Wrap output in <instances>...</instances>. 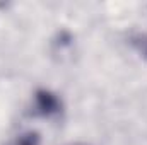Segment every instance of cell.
Masks as SVG:
<instances>
[{"mask_svg":"<svg viewBox=\"0 0 147 145\" xmlns=\"http://www.w3.org/2000/svg\"><path fill=\"white\" fill-rule=\"evenodd\" d=\"M19 145H36V144H34L33 140H22V142H21Z\"/></svg>","mask_w":147,"mask_h":145,"instance_id":"cell-2","label":"cell"},{"mask_svg":"<svg viewBox=\"0 0 147 145\" xmlns=\"http://www.w3.org/2000/svg\"><path fill=\"white\" fill-rule=\"evenodd\" d=\"M36 106L43 114L48 116V114L57 113V109H58V99L51 92H48V91H39L36 94Z\"/></svg>","mask_w":147,"mask_h":145,"instance_id":"cell-1","label":"cell"}]
</instances>
